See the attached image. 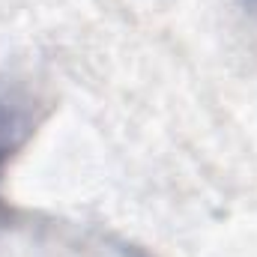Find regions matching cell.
<instances>
[{
    "label": "cell",
    "instance_id": "6da1fadb",
    "mask_svg": "<svg viewBox=\"0 0 257 257\" xmlns=\"http://www.w3.org/2000/svg\"><path fill=\"white\" fill-rule=\"evenodd\" d=\"M33 126L36 120H33L30 102L18 99L15 93H0V180H3L9 159L33 135Z\"/></svg>",
    "mask_w": 257,
    "mask_h": 257
},
{
    "label": "cell",
    "instance_id": "7a4b0ae2",
    "mask_svg": "<svg viewBox=\"0 0 257 257\" xmlns=\"http://www.w3.org/2000/svg\"><path fill=\"white\" fill-rule=\"evenodd\" d=\"M245 6H248V9H251V12L257 15V0H245Z\"/></svg>",
    "mask_w": 257,
    "mask_h": 257
}]
</instances>
